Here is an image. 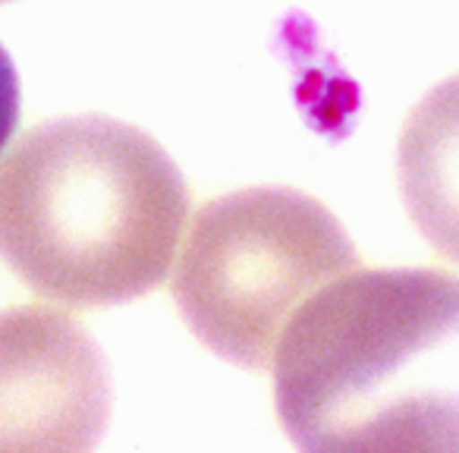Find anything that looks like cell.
Returning a JSON list of instances; mask_svg holds the SVG:
<instances>
[{"label":"cell","mask_w":459,"mask_h":453,"mask_svg":"<svg viewBox=\"0 0 459 453\" xmlns=\"http://www.w3.org/2000/svg\"><path fill=\"white\" fill-rule=\"evenodd\" d=\"M274 403L299 453H459V277L352 271L290 318Z\"/></svg>","instance_id":"obj_1"},{"label":"cell","mask_w":459,"mask_h":453,"mask_svg":"<svg viewBox=\"0 0 459 453\" xmlns=\"http://www.w3.org/2000/svg\"><path fill=\"white\" fill-rule=\"evenodd\" d=\"M396 183L421 237L459 265V76L428 91L406 117Z\"/></svg>","instance_id":"obj_5"},{"label":"cell","mask_w":459,"mask_h":453,"mask_svg":"<svg viewBox=\"0 0 459 453\" xmlns=\"http://www.w3.org/2000/svg\"><path fill=\"white\" fill-rule=\"evenodd\" d=\"M16 120H20V76L10 54L0 45V152L7 148Z\"/></svg>","instance_id":"obj_6"},{"label":"cell","mask_w":459,"mask_h":453,"mask_svg":"<svg viewBox=\"0 0 459 453\" xmlns=\"http://www.w3.org/2000/svg\"><path fill=\"white\" fill-rule=\"evenodd\" d=\"M0 4H4V0H0Z\"/></svg>","instance_id":"obj_7"},{"label":"cell","mask_w":459,"mask_h":453,"mask_svg":"<svg viewBox=\"0 0 459 453\" xmlns=\"http://www.w3.org/2000/svg\"><path fill=\"white\" fill-rule=\"evenodd\" d=\"M186 214L179 167L114 117L39 123L0 167V258L64 306H117L154 290Z\"/></svg>","instance_id":"obj_2"},{"label":"cell","mask_w":459,"mask_h":453,"mask_svg":"<svg viewBox=\"0 0 459 453\" xmlns=\"http://www.w3.org/2000/svg\"><path fill=\"white\" fill-rule=\"evenodd\" d=\"M110 415L101 350L45 306L0 312V453H91Z\"/></svg>","instance_id":"obj_4"},{"label":"cell","mask_w":459,"mask_h":453,"mask_svg":"<svg viewBox=\"0 0 459 453\" xmlns=\"http://www.w3.org/2000/svg\"><path fill=\"white\" fill-rule=\"evenodd\" d=\"M340 221L299 189L255 186L211 198L173 271L189 331L227 362L264 369L290 318L356 268Z\"/></svg>","instance_id":"obj_3"}]
</instances>
